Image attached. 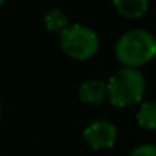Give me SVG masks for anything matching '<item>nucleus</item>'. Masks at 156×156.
<instances>
[{
	"label": "nucleus",
	"instance_id": "1",
	"mask_svg": "<svg viewBox=\"0 0 156 156\" xmlns=\"http://www.w3.org/2000/svg\"><path fill=\"white\" fill-rule=\"evenodd\" d=\"M115 54L124 66L135 69L156 55V38L145 29H132L119 38Z\"/></svg>",
	"mask_w": 156,
	"mask_h": 156
},
{
	"label": "nucleus",
	"instance_id": "2",
	"mask_svg": "<svg viewBox=\"0 0 156 156\" xmlns=\"http://www.w3.org/2000/svg\"><path fill=\"white\" fill-rule=\"evenodd\" d=\"M145 92V80L139 70L124 67L107 83V97L116 107H129L141 101Z\"/></svg>",
	"mask_w": 156,
	"mask_h": 156
},
{
	"label": "nucleus",
	"instance_id": "3",
	"mask_svg": "<svg viewBox=\"0 0 156 156\" xmlns=\"http://www.w3.org/2000/svg\"><path fill=\"white\" fill-rule=\"evenodd\" d=\"M60 46L66 55L83 61L98 52L100 40L90 28L73 25L60 35Z\"/></svg>",
	"mask_w": 156,
	"mask_h": 156
},
{
	"label": "nucleus",
	"instance_id": "4",
	"mask_svg": "<svg viewBox=\"0 0 156 156\" xmlns=\"http://www.w3.org/2000/svg\"><path fill=\"white\" fill-rule=\"evenodd\" d=\"M83 135L94 150L110 148L116 141V127L109 121H97L87 126Z\"/></svg>",
	"mask_w": 156,
	"mask_h": 156
},
{
	"label": "nucleus",
	"instance_id": "5",
	"mask_svg": "<svg viewBox=\"0 0 156 156\" xmlns=\"http://www.w3.org/2000/svg\"><path fill=\"white\" fill-rule=\"evenodd\" d=\"M80 101L84 104H101L107 98V83L101 80H90L83 83L78 92Z\"/></svg>",
	"mask_w": 156,
	"mask_h": 156
},
{
	"label": "nucleus",
	"instance_id": "6",
	"mask_svg": "<svg viewBox=\"0 0 156 156\" xmlns=\"http://www.w3.org/2000/svg\"><path fill=\"white\" fill-rule=\"evenodd\" d=\"M115 9L126 19H139L148 9V0H113Z\"/></svg>",
	"mask_w": 156,
	"mask_h": 156
},
{
	"label": "nucleus",
	"instance_id": "7",
	"mask_svg": "<svg viewBox=\"0 0 156 156\" xmlns=\"http://www.w3.org/2000/svg\"><path fill=\"white\" fill-rule=\"evenodd\" d=\"M44 25H46V29L48 31L61 35L69 28V20H67L66 14L61 9L54 8V9H51V11L46 12V16H44Z\"/></svg>",
	"mask_w": 156,
	"mask_h": 156
},
{
	"label": "nucleus",
	"instance_id": "8",
	"mask_svg": "<svg viewBox=\"0 0 156 156\" xmlns=\"http://www.w3.org/2000/svg\"><path fill=\"white\" fill-rule=\"evenodd\" d=\"M138 124L148 130H156V103H144L136 115Z\"/></svg>",
	"mask_w": 156,
	"mask_h": 156
},
{
	"label": "nucleus",
	"instance_id": "9",
	"mask_svg": "<svg viewBox=\"0 0 156 156\" xmlns=\"http://www.w3.org/2000/svg\"><path fill=\"white\" fill-rule=\"evenodd\" d=\"M130 156H156V147L151 144H142L139 147H136Z\"/></svg>",
	"mask_w": 156,
	"mask_h": 156
},
{
	"label": "nucleus",
	"instance_id": "10",
	"mask_svg": "<svg viewBox=\"0 0 156 156\" xmlns=\"http://www.w3.org/2000/svg\"><path fill=\"white\" fill-rule=\"evenodd\" d=\"M5 2H6V0H0V8L3 6V3H5Z\"/></svg>",
	"mask_w": 156,
	"mask_h": 156
},
{
	"label": "nucleus",
	"instance_id": "11",
	"mask_svg": "<svg viewBox=\"0 0 156 156\" xmlns=\"http://www.w3.org/2000/svg\"><path fill=\"white\" fill-rule=\"evenodd\" d=\"M0 118H2V106H0Z\"/></svg>",
	"mask_w": 156,
	"mask_h": 156
}]
</instances>
